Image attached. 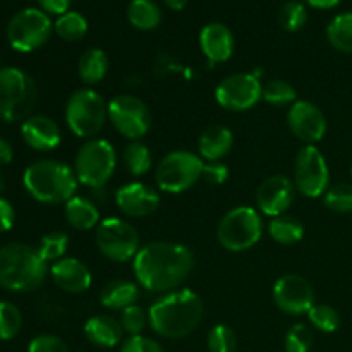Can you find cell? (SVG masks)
Listing matches in <instances>:
<instances>
[{
  "label": "cell",
  "mask_w": 352,
  "mask_h": 352,
  "mask_svg": "<svg viewBox=\"0 0 352 352\" xmlns=\"http://www.w3.org/2000/svg\"><path fill=\"white\" fill-rule=\"evenodd\" d=\"M263 98V85L253 72L230 74L217 86L215 100L229 112H246Z\"/></svg>",
  "instance_id": "14"
},
{
  "label": "cell",
  "mask_w": 352,
  "mask_h": 352,
  "mask_svg": "<svg viewBox=\"0 0 352 352\" xmlns=\"http://www.w3.org/2000/svg\"><path fill=\"white\" fill-rule=\"evenodd\" d=\"M308 320L316 330L325 333H333L340 327V315L336 308L329 305H315L308 311Z\"/></svg>",
  "instance_id": "34"
},
{
  "label": "cell",
  "mask_w": 352,
  "mask_h": 352,
  "mask_svg": "<svg viewBox=\"0 0 352 352\" xmlns=\"http://www.w3.org/2000/svg\"><path fill=\"white\" fill-rule=\"evenodd\" d=\"M41 10L47 14H57V16H62L69 10V6H71V0H38Z\"/></svg>",
  "instance_id": "45"
},
{
  "label": "cell",
  "mask_w": 352,
  "mask_h": 352,
  "mask_svg": "<svg viewBox=\"0 0 352 352\" xmlns=\"http://www.w3.org/2000/svg\"><path fill=\"white\" fill-rule=\"evenodd\" d=\"M127 19L141 31L155 30L162 23V9L155 0H131Z\"/></svg>",
  "instance_id": "27"
},
{
  "label": "cell",
  "mask_w": 352,
  "mask_h": 352,
  "mask_svg": "<svg viewBox=\"0 0 352 352\" xmlns=\"http://www.w3.org/2000/svg\"><path fill=\"white\" fill-rule=\"evenodd\" d=\"M164 2L167 3V6L170 7V9H174V10H182L186 6H188L189 0H164Z\"/></svg>",
  "instance_id": "48"
},
{
  "label": "cell",
  "mask_w": 352,
  "mask_h": 352,
  "mask_svg": "<svg viewBox=\"0 0 352 352\" xmlns=\"http://www.w3.org/2000/svg\"><path fill=\"white\" fill-rule=\"evenodd\" d=\"M119 352H165L164 347L157 340L144 336H131L129 339L122 340Z\"/></svg>",
  "instance_id": "42"
},
{
  "label": "cell",
  "mask_w": 352,
  "mask_h": 352,
  "mask_svg": "<svg viewBox=\"0 0 352 352\" xmlns=\"http://www.w3.org/2000/svg\"><path fill=\"white\" fill-rule=\"evenodd\" d=\"M315 342V333L306 323H296L287 330L284 339L285 352H309Z\"/></svg>",
  "instance_id": "37"
},
{
  "label": "cell",
  "mask_w": 352,
  "mask_h": 352,
  "mask_svg": "<svg viewBox=\"0 0 352 352\" xmlns=\"http://www.w3.org/2000/svg\"><path fill=\"white\" fill-rule=\"evenodd\" d=\"M148 323V313L144 311L141 306L133 305L129 308L122 309L120 315V325H122L124 332L131 336H141Z\"/></svg>",
  "instance_id": "40"
},
{
  "label": "cell",
  "mask_w": 352,
  "mask_h": 352,
  "mask_svg": "<svg viewBox=\"0 0 352 352\" xmlns=\"http://www.w3.org/2000/svg\"><path fill=\"white\" fill-rule=\"evenodd\" d=\"M263 236V220L258 210L251 206H236L229 210L217 227V239L223 250L241 253L251 250Z\"/></svg>",
  "instance_id": "8"
},
{
  "label": "cell",
  "mask_w": 352,
  "mask_h": 352,
  "mask_svg": "<svg viewBox=\"0 0 352 352\" xmlns=\"http://www.w3.org/2000/svg\"><path fill=\"white\" fill-rule=\"evenodd\" d=\"M85 336L98 347H116L122 342L124 329L113 316L95 315L85 323Z\"/></svg>",
  "instance_id": "23"
},
{
  "label": "cell",
  "mask_w": 352,
  "mask_h": 352,
  "mask_svg": "<svg viewBox=\"0 0 352 352\" xmlns=\"http://www.w3.org/2000/svg\"><path fill=\"white\" fill-rule=\"evenodd\" d=\"M64 213L67 222L78 230H91L102 222L96 205L85 196H74L69 199L64 205Z\"/></svg>",
  "instance_id": "25"
},
{
  "label": "cell",
  "mask_w": 352,
  "mask_h": 352,
  "mask_svg": "<svg viewBox=\"0 0 352 352\" xmlns=\"http://www.w3.org/2000/svg\"><path fill=\"white\" fill-rule=\"evenodd\" d=\"M117 168V153L112 143L102 138L86 141L74 158V174L82 186L102 189Z\"/></svg>",
  "instance_id": "7"
},
{
  "label": "cell",
  "mask_w": 352,
  "mask_h": 352,
  "mask_svg": "<svg viewBox=\"0 0 352 352\" xmlns=\"http://www.w3.org/2000/svg\"><path fill=\"white\" fill-rule=\"evenodd\" d=\"M54 31V23L47 12L34 7L14 14L7 24V40L17 52H33L43 47Z\"/></svg>",
  "instance_id": "10"
},
{
  "label": "cell",
  "mask_w": 352,
  "mask_h": 352,
  "mask_svg": "<svg viewBox=\"0 0 352 352\" xmlns=\"http://www.w3.org/2000/svg\"><path fill=\"white\" fill-rule=\"evenodd\" d=\"M327 40L336 50L352 54V12H342L330 21L327 26Z\"/></svg>",
  "instance_id": "29"
},
{
  "label": "cell",
  "mask_w": 352,
  "mask_h": 352,
  "mask_svg": "<svg viewBox=\"0 0 352 352\" xmlns=\"http://www.w3.org/2000/svg\"><path fill=\"white\" fill-rule=\"evenodd\" d=\"M24 143L36 151H50L60 144L62 133L55 120L45 116L28 117L21 127Z\"/></svg>",
  "instance_id": "21"
},
{
  "label": "cell",
  "mask_w": 352,
  "mask_h": 352,
  "mask_svg": "<svg viewBox=\"0 0 352 352\" xmlns=\"http://www.w3.org/2000/svg\"><path fill=\"white\" fill-rule=\"evenodd\" d=\"M14 158V150L9 141L0 138V165H9Z\"/></svg>",
  "instance_id": "46"
},
{
  "label": "cell",
  "mask_w": 352,
  "mask_h": 352,
  "mask_svg": "<svg viewBox=\"0 0 352 352\" xmlns=\"http://www.w3.org/2000/svg\"><path fill=\"white\" fill-rule=\"evenodd\" d=\"M38 100L36 82L17 67L0 69V119L6 122L26 120Z\"/></svg>",
  "instance_id": "5"
},
{
  "label": "cell",
  "mask_w": 352,
  "mask_h": 352,
  "mask_svg": "<svg viewBox=\"0 0 352 352\" xmlns=\"http://www.w3.org/2000/svg\"><path fill=\"white\" fill-rule=\"evenodd\" d=\"M50 277L58 289L69 294H81L91 287V272L78 258H62L50 267Z\"/></svg>",
  "instance_id": "19"
},
{
  "label": "cell",
  "mask_w": 352,
  "mask_h": 352,
  "mask_svg": "<svg viewBox=\"0 0 352 352\" xmlns=\"http://www.w3.org/2000/svg\"><path fill=\"white\" fill-rule=\"evenodd\" d=\"M54 30L62 40L78 41L88 33V21L82 14L76 12V10H67L57 17V21L54 23Z\"/></svg>",
  "instance_id": "30"
},
{
  "label": "cell",
  "mask_w": 352,
  "mask_h": 352,
  "mask_svg": "<svg viewBox=\"0 0 352 352\" xmlns=\"http://www.w3.org/2000/svg\"><path fill=\"white\" fill-rule=\"evenodd\" d=\"M294 181L287 175H272L265 179L256 191V205L263 215L280 217L287 212L296 199Z\"/></svg>",
  "instance_id": "17"
},
{
  "label": "cell",
  "mask_w": 352,
  "mask_h": 352,
  "mask_svg": "<svg viewBox=\"0 0 352 352\" xmlns=\"http://www.w3.org/2000/svg\"><path fill=\"white\" fill-rule=\"evenodd\" d=\"M205 313L201 298L191 289H175L158 298L148 309V322L165 339H184L199 327Z\"/></svg>",
  "instance_id": "2"
},
{
  "label": "cell",
  "mask_w": 352,
  "mask_h": 352,
  "mask_svg": "<svg viewBox=\"0 0 352 352\" xmlns=\"http://www.w3.org/2000/svg\"><path fill=\"white\" fill-rule=\"evenodd\" d=\"M138 298H140V287L131 280H112L100 292L102 306L113 311H122L136 305Z\"/></svg>",
  "instance_id": "24"
},
{
  "label": "cell",
  "mask_w": 352,
  "mask_h": 352,
  "mask_svg": "<svg viewBox=\"0 0 352 352\" xmlns=\"http://www.w3.org/2000/svg\"><path fill=\"white\" fill-rule=\"evenodd\" d=\"M268 234L272 239L284 246H292L305 237V226L298 219L289 215L275 217L268 223Z\"/></svg>",
  "instance_id": "28"
},
{
  "label": "cell",
  "mask_w": 352,
  "mask_h": 352,
  "mask_svg": "<svg viewBox=\"0 0 352 352\" xmlns=\"http://www.w3.org/2000/svg\"><path fill=\"white\" fill-rule=\"evenodd\" d=\"M203 168L205 162L199 155L186 150L170 151L157 165L155 181L160 191L181 195L203 179Z\"/></svg>",
  "instance_id": "9"
},
{
  "label": "cell",
  "mask_w": 352,
  "mask_h": 352,
  "mask_svg": "<svg viewBox=\"0 0 352 352\" xmlns=\"http://www.w3.org/2000/svg\"><path fill=\"white\" fill-rule=\"evenodd\" d=\"M274 301L285 315H308L309 309L315 306V291L311 284L301 275L289 274L275 282Z\"/></svg>",
  "instance_id": "15"
},
{
  "label": "cell",
  "mask_w": 352,
  "mask_h": 352,
  "mask_svg": "<svg viewBox=\"0 0 352 352\" xmlns=\"http://www.w3.org/2000/svg\"><path fill=\"white\" fill-rule=\"evenodd\" d=\"M122 162L126 170L134 177L148 174L151 168V153L150 148L141 141H133L129 146L124 150Z\"/></svg>",
  "instance_id": "31"
},
{
  "label": "cell",
  "mask_w": 352,
  "mask_h": 352,
  "mask_svg": "<svg viewBox=\"0 0 352 352\" xmlns=\"http://www.w3.org/2000/svg\"><path fill=\"white\" fill-rule=\"evenodd\" d=\"M69 248V236L65 232H50L47 236L41 237L40 241V246H38V251H40L41 258L45 261H58L62 258H65V251Z\"/></svg>",
  "instance_id": "36"
},
{
  "label": "cell",
  "mask_w": 352,
  "mask_h": 352,
  "mask_svg": "<svg viewBox=\"0 0 352 352\" xmlns=\"http://www.w3.org/2000/svg\"><path fill=\"white\" fill-rule=\"evenodd\" d=\"M323 203L336 213H352V184L339 182L330 186L329 191L323 195Z\"/></svg>",
  "instance_id": "35"
},
{
  "label": "cell",
  "mask_w": 352,
  "mask_h": 352,
  "mask_svg": "<svg viewBox=\"0 0 352 352\" xmlns=\"http://www.w3.org/2000/svg\"><path fill=\"white\" fill-rule=\"evenodd\" d=\"M160 192L144 182H129L116 191V205L126 217L143 219L157 212L160 206Z\"/></svg>",
  "instance_id": "18"
},
{
  "label": "cell",
  "mask_w": 352,
  "mask_h": 352,
  "mask_svg": "<svg viewBox=\"0 0 352 352\" xmlns=\"http://www.w3.org/2000/svg\"><path fill=\"white\" fill-rule=\"evenodd\" d=\"M195 268V254L184 244L157 241L138 251L133 270L138 284L150 292H172L181 287Z\"/></svg>",
  "instance_id": "1"
},
{
  "label": "cell",
  "mask_w": 352,
  "mask_h": 352,
  "mask_svg": "<svg viewBox=\"0 0 352 352\" xmlns=\"http://www.w3.org/2000/svg\"><path fill=\"white\" fill-rule=\"evenodd\" d=\"M287 126L298 140L316 144L327 134V119L322 110L308 100H298L287 112Z\"/></svg>",
  "instance_id": "16"
},
{
  "label": "cell",
  "mask_w": 352,
  "mask_h": 352,
  "mask_svg": "<svg viewBox=\"0 0 352 352\" xmlns=\"http://www.w3.org/2000/svg\"><path fill=\"white\" fill-rule=\"evenodd\" d=\"M23 182L26 191L36 201L47 205L67 203L78 191V177L74 168L58 160H40L24 170Z\"/></svg>",
  "instance_id": "4"
},
{
  "label": "cell",
  "mask_w": 352,
  "mask_h": 352,
  "mask_svg": "<svg viewBox=\"0 0 352 352\" xmlns=\"http://www.w3.org/2000/svg\"><path fill=\"white\" fill-rule=\"evenodd\" d=\"M95 241L100 253L117 263L134 260L138 251L141 250L136 229L129 222L117 217H109L98 223Z\"/></svg>",
  "instance_id": "11"
},
{
  "label": "cell",
  "mask_w": 352,
  "mask_h": 352,
  "mask_svg": "<svg viewBox=\"0 0 352 352\" xmlns=\"http://www.w3.org/2000/svg\"><path fill=\"white\" fill-rule=\"evenodd\" d=\"M308 21L306 6L299 0H289L278 10V23L285 31H299Z\"/></svg>",
  "instance_id": "33"
},
{
  "label": "cell",
  "mask_w": 352,
  "mask_h": 352,
  "mask_svg": "<svg viewBox=\"0 0 352 352\" xmlns=\"http://www.w3.org/2000/svg\"><path fill=\"white\" fill-rule=\"evenodd\" d=\"M298 93L292 85L282 79H272L263 86V100L275 107H287L298 102Z\"/></svg>",
  "instance_id": "32"
},
{
  "label": "cell",
  "mask_w": 352,
  "mask_h": 352,
  "mask_svg": "<svg viewBox=\"0 0 352 352\" xmlns=\"http://www.w3.org/2000/svg\"><path fill=\"white\" fill-rule=\"evenodd\" d=\"M109 57L102 48H88L78 64L79 78L85 85H98L109 74Z\"/></svg>",
  "instance_id": "26"
},
{
  "label": "cell",
  "mask_w": 352,
  "mask_h": 352,
  "mask_svg": "<svg viewBox=\"0 0 352 352\" xmlns=\"http://www.w3.org/2000/svg\"><path fill=\"white\" fill-rule=\"evenodd\" d=\"M14 220H16V212L12 205L7 199L0 198V232H7L12 229Z\"/></svg>",
  "instance_id": "44"
},
{
  "label": "cell",
  "mask_w": 352,
  "mask_h": 352,
  "mask_svg": "<svg viewBox=\"0 0 352 352\" xmlns=\"http://www.w3.org/2000/svg\"><path fill=\"white\" fill-rule=\"evenodd\" d=\"M47 261L38 248L28 244H7L0 250V285L12 292H33L47 278Z\"/></svg>",
  "instance_id": "3"
},
{
  "label": "cell",
  "mask_w": 352,
  "mask_h": 352,
  "mask_svg": "<svg viewBox=\"0 0 352 352\" xmlns=\"http://www.w3.org/2000/svg\"><path fill=\"white\" fill-rule=\"evenodd\" d=\"M206 346L210 352H236L237 337L229 325H215L208 333Z\"/></svg>",
  "instance_id": "39"
},
{
  "label": "cell",
  "mask_w": 352,
  "mask_h": 352,
  "mask_svg": "<svg viewBox=\"0 0 352 352\" xmlns=\"http://www.w3.org/2000/svg\"><path fill=\"white\" fill-rule=\"evenodd\" d=\"M2 188H3V184H2V179H0V191H2Z\"/></svg>",
  "instance_id": "49"
},
{
  "label": "cell",
  "mask_w": 352,
  "mask_h": 352,
  "mask_svg": "<svg viewBox=\"0 0 352 352\" xmlns=\"http://www.w3.org/2000/svg\"><path fill=\"white\" fill-rule=\"evenodd\" d=\"M109 117V105L91 88L76 89L65 105V122L74 136L91 140L103 129Z\"/></svg>",
  "instance_id": "6"
},
{
  "label": "cell",
  "mask_w": 352,
  "mask_h": 352,
  "mask_svg": "<svg viewBox=\"0 0 352 352\" xmlns=\"http://www.w3.org/2000/svg\"><path fill=\"white\" fill-rule=\"evenodd\" d=\"M23 316L19 308L12 302L0 301V340H10L19 333Z\"/></svg>",
  "instance_id": "38"
},
{
  "label": "cell",
  "mask_w": 352,
  "mask_h": 352,
  "mask_svg": "<svg viewBox=\"0 0 352 352\" xmlns=\"http://www.w3.org/2000/svg\"><path fill=\"white\" fill-rule=\"evenodd\" d=\"M236 40L226 24L210 23L199 33V48L212 64L227 62L234 54Z\"/></svg>",
  "instance_id": "20"
},
{
  "label": "cell",
  "mask_w": 352,
  "mask_h": 352,
  "mask_svg": "<svg viewBox=\"0 0 352 352\" xmlns=\"http://www.w3.org/2000/svg\"><path fill=\"white\" fill-rule=\"evenodd\" d=\"M203 179L212 186H220L229 179V167L222 162H208L203 168Z\"/></svg>",
  "instance_id": "43"
},
{
  "label": "cell",
  "mask_w": 352,
  "mask_h": 352,
  "mask_svg": "<svg viewBox=\"0 0 352 352\" xmlns=\"http://www.w3.org/2000/svg\"><path fill=\"white\" fill-rule=\"evenodd\" d=\"M294 186L306 198H320L330 188V170L325 157L315 144H306L296 155Z\"/></svg>",
  "instance_id": "12"
},
{
  "label": "cell",
  "mask_w": 352,
  "mask_h": 352,
  "mask_svg": "<svg viewBox=\"0 0 352 352\" xmlns=\"http://www.w3.org/2000/svg\"><path fill=\"white\" fill-rule=\"evenodd\" d=\"M28 352H69V347L57 336L41 333L31 340L30 346H28Z\"/></svg>",
  "instance_id": "41"
},
{
  "label": "cell",
  "mask_w": 352,
  "mask_h": 352,
  "mask_svg": "<svg viewBox=\"0 0 352 352\" xmlns=\"http://www.w3.org/2000/svg\"><path fill=\"white\" fill-rule=\"evenodd\" d=\"M306 2L316 9H332V7L339 6L340 0H306Z\"/></svg>",
  "instance_id": "47"
},
{
  "label": "cell",
  "mask_w": 352,
  "mask_h": 352,
  "mask_svg": "<svg viewBox=\"0 0 352 352\" xmlns=\"http://www.w3.org/2000/svg\"><path fill=\"white\" fill-rule=\"evenodd\" d=\"M234 146V134L229 127L215 126L206 127L198 140L199 157L206 162H220L230 153Z\"/></svg>",
  "instance_id": "22"
},
{
  "label": "cell",
  "mask_w": 352,
  "mask_h": 352,
  "mask_svg": "<svg viewBox=\"0 0 352 352\" xmlns=\"http://www.w3.org/2000/svg\"><path fill=\"white\" fill-rule=\"evenodd\" d=\"M351 179H352V167H351Z\"/></svg>",
  "instance_id": "50"
},
{
  "label": "cell",
  "mask_w": 352,
  "mask_h": 352,
  "mask_svg": "<svg viewBox=\"0 0 352 352\" xmlns=\"http://www.w3.org/2000/svg\"><path fill=\"white\" fill-rule=\"evenodd\" d=\"M109 119L127 140L138 141L151 127L150 109L134 95H117L109 102Z\"/></svg>",
  "instance_id": "13"
}]
</instances>
